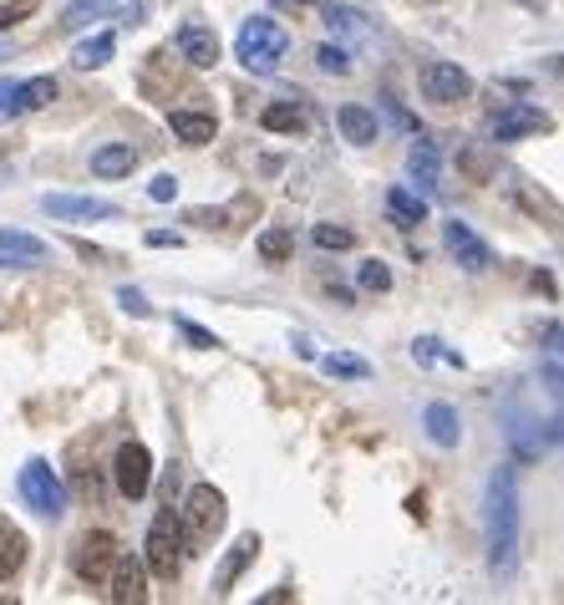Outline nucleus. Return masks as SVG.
<instances>
[{
    "mask_svg": "<svg viewBox=\"0 0 564 605\" xmlns=\"http://www.w3.org/2000/svg\"><path fill=\"white\" fill-rule=\"evenodd\" d=\"M315 67L326 76H351V51H346L341 41H326L321 51H315Z\"/></svg>",
    "mask_w": 564,
    "mask_h": 605,
    "instance_id": "obj_31",
    "label": "nucleus"
},
{
    "mask_svg": "<svg viewBox=\"0 0 564 605\" xmlns=\"http://www.w3.org/2000/svg\"><path fill=\"white\" fill-rule=\"evenodd\" d=\"M5 51H11V46H5V41H0V57H5Z\"/></svg>",
    "mask_w": 564,
    "mask_h": 605,
    "instance_id": "obj_43",
    "label": "nucleus"
},
{
    "mask_svg": "<svg viewBox=\"0 0 564 605\" xmlns=\"http://www.w3.org/2000/svg\"><path fill=\"white\" fill-rule=\"evenodd\" d=\"M0 254H5V260L31 265V260H46V245L36 235H21V229H0Z\"/></svg>",
    "mask_w": 564,
    "mask_h": 605,
    "instance_id": "obj_27",
    "label": "nucleus"
},
{
    "mask_svg": "<svg viewBox=\"0 0 564 605\" xmlns=\"http://www.w3.org/2000/svg\"><path fill=\"white\" fill-rule=\"evenodd\" d=\"M422 428H428V438L437 448H458L463 443V417H458V407H447V402H428Z\"/></svg>",
    "mask_w": 564,
    "mask_h": 605,
    "instance_id": "obj_18",
    "label": "nucleus"
},
{
    "mask_svg": "<svg viewBox=\"0 0 564 605\" xmlns=\"http://www.w3.org/2000/svg\"><path fill=\"white\" fill-rule=\"evenodd\" d=\"M321 371H326V377H346V382H367V377H372V367H367L361 356H346V352L321 356Z\"/></svg>",
    "mask_w": 564,
    "mask_h": 605,
    "instance_id": "obj_29",
    "label": "nucleus"
},
{
    "mask_svg": "<svg viewBox=\"0 0 564 605\" xmlns=\"http://www.w3.org/2000/svg\"><path fill=\"white\" fill-rule=\"evenodd\" d=\"M285 51H290V31H285L275 15H250V21L239 26V36H235L239 67H244V72H254V76L280 72Z\"/></svg>",
    "mask_w": 564,
    "mask_h": 605,
    "instance_id": "obj_2",
    "label": "nucleus"
},
{
    "mask_svg": "<svg viewBox=\"0 0 564 605\" xmlns=\"http://www.w3.org/2000/svg\"><path fill=\"white\" fill-rule=\"evenodd\" d=\"M112 11H122L128 21H133L137 5L133 0H72V5L61 11V31H82V26H92V21H103V15H112Z\"/></svg>",
    "mask_w": 564,
    "mask_h": 605,
    "instance_id": "obj_17",
    "label": "nucleus"
},
{
    "mask_svg": "<svg viewBox=\"0 0 564 605\" xmlns=\"http://www.w3.org/2000/svg\"><path fill=\"white\" fill-rule=\"evenodd\" d=\"M326 26H331V36H341V41H372L376 36L372 15L357 11V5H326Z\"/></svg>",
    "mask_w": 564,
    "mask_h": 605,
    "instance_id": "obj_19",
    "label": "nucleus"
},
{
    "mask_svg": "<svg viewBox=\"0 0 564 605\" xmlns=\"http://www.w3.org/2000/svg\"><path fill=\"white\" fill-rule=\"evenodd\" d=\"M386 214H392V224H397V229H417V224L428 220V199L397 183V189L386 193Z\"/></svg>",
    "mask_w": 564,
    "mask_h": 605,
    "instance_id": "obj_23",
    "label": "nucleus"
},
{
    "mask_svg": "<svg viewBox=\"0 0 564 605\" xmlns=\"http://www.w3.org/2000/svg\"><path fill=\"white\" fill-rule=\"evenodd\" d=\"M290 250H296V235H290V229H265V235H260V254H265V265H285Z\"/></svg>",
    "mask_w": 564,
    "mask_h": 605,
    "instance_id": "obj_30",
    "label": "nucleus"
},
{
    "mask_svg": "<svg viewBox=\"0 0 564 605\" xmlns=\"http://www.w3.org/2000/svg\"><path fill=\"white\" fill-rule=\"evenodd\" d=\"M118 300H122V310H128V316H148V300L137 296V290H118Z\"/></svg>",
    "mask_w": 564,
    "mask_h": 605,
    "instance_id": "obj_39",
    "label": "nucleus"
},
{
    "mask_svg": "<svg viewBox=\"0 0 564 605\" xmlns=\"http://www.w3.org/2000/svg\"><path fill=\"white\" fill-rule=\"evenodd\" d=\"M168 128H173V138L189 143V149H204V143H214V133H219V122L208 118V112H189V107L168 112Z\"/></svg>",
    "mask_w": 564,
    "mask_h": 605,
    "instance_id": "obj_20",
    "label": "nucleus"
},
{
    "mask_svg": "<svg viewBox=\"0 0 564 605\" xmlns=\"http://www.w3.org/2000/svg\"><path fill=\"white\" fill-rule=\"evenodd\" d=\"M57 103V76H31V82H0V122L26 118V112H41V107Z\"/></svg>",
    "mask_w": 564,
    "mask_h": 605,
    "instance_id": "obj_8",
    "label": "nucleus"
},
{
    "mask_svg": "<svg viewBox=\"0 0 564 605\" xmlns=\"http://www.w3.org/2000/svg\"><path fill=\"white\" fill-rule=\"evenodd\" d=\"M417 87H422L428 103L453 107V103H468V97H473V76L463 72L458 61H428V67L417 72Z\"/></svg>",
    "mask_w": 564,
    "mask_h": 605,
    "instance_id": "obj_7",
    "label": "nucleus"
},
{
    "mask_svg": "<svg viewBox=\"0 0 564 605\" xmlns=\"http://www.w3.org/2000/svg\"><path fill=\"white\" fill-rule=\"evenodd\" d=\"M519 530H524V503H519V473L493 468L489 478V570L499 580L514 576L519 565Z\"/></svg>",
    "mask_w": 564,
    "mask_h": 605,
    "instance_id": "obj_1",
    "label": "nucleus"
},
{
    "mask_svg": "<svg viewBox=\"0 0 564 605\" xmlns=\"http://www.w3.org/2000/svg\"><path fill=\"white\" fill-rule=\"evenodd\" d=\"M118 534H107V530H92L82 534V545H76L72 555V570L82 585H107V576H112V565H118Z\"/></svg>",
    "mask_w": 564,
    "mask_h": 605,
    "instance_id": "obj_6",
    "label": "nucleus"
},
{
    "mask_svg": "<svg viewBox=\"0 0 564 605\" xmlns=\"http://www.w3.org/2000/svg\"><path fill=\"white\" fill-rule=\"evenodd\" d=\"M112 478H118L122 499H143L153 488V453L143 443H122L118 458H112Z\"/></svg>",
    "mask_w": 564,
    "mask_h": 605,
    "instance_id": "obj_10",
    "label": "nucleus"
},
{
    "mask_svg": "<svg viewBox=\"0 0 564 605\" xmlns=\"http://www.w3.org/2000/svg\"><path fill=\"white\" fill-rule=\"evenodd\" d=\"M148 245H153V250H168V245L179 250L183 239H179V235H168V229H153V235H148Z\"/></svg>",
    "mask_w": 564,
    "mask_h": 605,
    "instance_id": "obj_40",
    "label": "nucleus"
},
{
    "mask_svg": "<svg viewBox=\"0 0 564 605\" xmlns=\"http://www.w3.org/2000/svg\"><path fill=\"white\" fill-rule=\"evenodd\" d=\"M173 46H179V57L189 61V67H199V72L219 67V36H214L204 21H183L179 36H173Z\"/></svg>",
    "mask_w": 564,
    "mask_h": 605,
    "instance_id": "obj_13",
    "label": "nucleus"
},
{
    "mask_svg": "<svg viewBox=\"0 0 564 605\" xmlns=\"http://www.w3.org/2000/svg\"><path fill=\"white\" fill-rule=\"evenodd\" d=\"M519 204L529 209V214H544V220H554V229H564V209L554 204L550 193H529V189H519Z\"/></svg>",
    "mask_w": 564,
    "mask_h": 605,
    "instance_id": "obj_33",
    "label": "nucleus"
},
{
    "mask_svg": "<svg viewBox=\"0 0 564 605\" xmlns=\"http://www.w3.org/2000/svg\"><path fill=\"white\" fill-rule=\"evenodd\" d=\"M412 361H417V367H432V361H447V367H468V361H463V352H447V346H443V341H437V336H417L412 341Z\"/></svg>",
    "mask_w": 564,
    "mask_h": 605,
    "instance_id": "obj_28",
    "label": "nucleus"
},
{
    "mask_svg": "<svg viewBox=\"0 0 564 605\" xmlns=\"http://www.w3.org/2000/svg\"><path fill=\"white\" fill-rule=\"evenodd\" d=\"M137 168V149L133 143H103L92 153V174L97 178H128Z\"/></svg>",
    "mask_w": 564,
    "mask_h": 605,
    "instance_id": "obj_22",
    "label": "nucleus"
},
{
    "mask_svg": "<svg viewBox=\"0 0 564 605\" xmlns=\"http://www.w3.org/2000/svg\"><path fill=\"white\" fill-rule=\"evenodd\" d=\"M15 484H21V499H26L41 519H61V514H67V484L57 478V468H51L46 458H31Z\"/></svg>",
    "mask_w": 564,
    "mask_h": 605,
    "instance_id": "obj_5",
    "label": "nucleus"
},
{
    "mask_svg": "<svg viewBox=\"0 0 564 605\" xmlns=\"http://www.w3.org/2000/svg\"><path fill=\"white\" fill-rule=\"evenodd\" d=\"M336 128H341L346 143H357V149H367V143H376V112L361 103H346L341 112H336Z\"/></svg>",
    "mask_w": 564,
    "mask_h": 605,
    "instance_id": "obj_21",
    "label": "nucleus"
},
{
    "mask_svg": "<svg viewBox=\"0 0 564 605\" xmlns=\"http://www.w3.org/2000/svg\"><path fill=\"white\" fill-rule=\"evenodd\" d=\"M407 174L422 189V199H432V193L443 189V153H437L432 138H417L412 149H407Z\"/></svg>",
    "mask_w": 564,
    "mask_h": 605,
    "instance_id": "obj_14",
    "label": "nucleus"
},
{
    "mask_svg": "<svg viewBox=\"0 0 564 605\" xmlns=\"http://www.w3.org/2000/svg\"><path fill=\"white\" fill-rule=\"evenodd\" d=\"M36 11V0H11V5H0V31H11L21 15Z\"/></svg>",
    "mask_w": 564,
    "mask_h": 605,
    "instance_id": "obj_37",
    "label": "nucleus"
},
{
    "mask_svg": "<svg viewBox=\"0 0 564 605\" xmlns=\"http://www.w3.org/2000/svg\"><path fill=\"white\" fill-rule=\"evenodd\" d=\"M443 245H447V254H453V260L468 270V275H483V270L493 265V250H489V245H483V239H478L463 220H447V224H443Z\"/></svg>",
    "mask_w": 564,
    "mask_h": 605,
    "instance_id": "obj_11",
    "label": "nucleus"
},
{
    "mask_svg": "<svg viewBox=\"0 0 564 605\" xmlns=\"http://www.w3.org/2000/svg\"><path fill=\"white\" fill-rule=\"evenodd\" d=\"M26 534L15 530L11 519L0 514V580H15L21 576V565H26Z\"/></svg>",
    "mask_w": 564,
    "mask_h": 605,
    "instance_id": "obj_24",
    "label": "nucleus"
},
{
    "mask_svg": "<svg viewBox=\"0 0 564 605\" xmlns=\"http://www.w3.org/2000/svg\"><path fill=\"white\" fill-rule=\"evenodd\" d=\"M112 51H118V36L112 31H103V36H92V41H82L72 51V67H82V72H97V67H107L112 61Z\"/></svg>",
    "mask_w": 564,
    "mask_h": 605,
    "instance_id": "obj_26",
    "label": "nucleus"
},
{
    "mask_svg": "<svg viewBox=\"0 0 564 605\" xmlns=\"http://www.w3.org/2000/svg\"><path fill=\"white\" fill-rule=\"evenodd\" d=\"M183 555H189V545H183L179 514H173V509L153 514L148 539H143V570H153L158 580H173L183 570Z\"/></svg>",
    "mask_w": 564,
    "mask_h": 605,
    "instance_id": "obj_3",
    "label": "nucleus"
},
{
    "mask_svg": "<svg viewBox=\"0 0 564 605\" xmlns=\"http://www.w3.org/2000/svg\"><path fill=\"white\" fill-rule=\"evenodd\" d=\"M357 281L367 285V290H392V270H386L382 260H367V265L357 270Z\"/></svg>",
    "mask_w": 564,
    "mask_h": 605,
    "instance_id": "obj_35",
    "label": "nucleus"
},
{
    "mask_svg": "<svg viewBox=\"0 0 564 605\" xmlns=\"http://www.w3.org/2000/svg\"><path fill=\"white\" fill-rule=\"evenodd\" d=\"M107 595H112L118 605H143L148 601V576H143V565H137L133 555H118L112 576H107Z\"/></svg>",
    "mask_w": 564,
    "mask_h": 605,
    "instance_id": "obj_15",
    "label": "nucleus"
},
{
    "mask_svg": "<svg viewBox=\"0 0 564 605\" xmlns=\"http://www.w3.org/2000/svg\"><path fill=\"white\" fill-rule=\"evenodd\" d=\"M148 199H158V204H173V199H179V178H173V174H158L148 183Z\"/></svg>",
    "mask_w": 564,
    "mask_h": 605,
    "instance_id": "obj_36",
    "label": "nucleus"
},
{
    "mask_svg": "<svg viewBox=\"0 0 564 605\" xmlns=\"http://www.w3.org/2000/svg\"><path fill=\"white\" fill-rule=\"evenodd\" d=\"M179 331H183V341H189V346H199V352H219L224 341L214 336V331H204V325H193L189 316H179Z\"/></svg>",
    "mask_w": 564,
    "mask_h": 605,
    "instance_id": "obj_34",
    "label": "nucleus"
},
{
    "mask_svg": "<svg viewBox=\"0 0 564 605\" xmlns=\"http://www.w3.org/2000/svg\"><path fill=\"white\" fill-rule=\"evenodd\" d=\"M224 514H229V503H224V494L214 484H193L189 488V499H183V514H179V524H183V545H208L214 534L224 530Z\"/></svg>",
    "mask_w": 564,
    "mask_h": 605,
    "instance_id": "obj_4",
    "label": "nucleus"
},
{
    "mask_svg": "<svg viewBox=\"0 0 564 605\" xmlns=\"http://www.w3.org/2000/svg\"><path fill=\"white\" fill-rule=\"evenodd\" d=\"M41 209L51 220H118L112 199H87V193H46Z\"/></svg>",
    "mask_w": 564,
    "mask_h": 605,
    "instance_id": "obj_12",
    "label": "nucleus"
},
{
    "mask_svg": "<svg viewBox=\"0 0 564 605\" xmlns=\"http://www.w3.org/2000/svg\"><path fill=\"white\" fill-rule=\"evenodd\" d=\"M463 168L473 174V183H489V163H483V153H463Z\"/></svg>",
    "mask_w": 564,
    "mask_h": 605,
    "instance_id": "obj_38",
    "label": "nucleus"
},
{
    "mask_svg": "<svg viewBox=\"0 0 564 605\" xmlns=\"http://www.w3.org/2000/svg\"><path fill=\"white\" fill-rule=\"evenodd\" d=\"M407 514H412V519H428V503H422V494H412V499H407Z\"/></svg>",
    "mask_w": 564,
    "mask_h": 605,
    "instance_id": "obj_41",
    "label": "nucleus"
},
{
    "mask_svg": "<svg viewBox=\"0 0 564 605\" xmlns=\"http://www.w3.org/2000/svg\"><path fill=\"white\" fill-rule=\"evenodd\" d=\"M254 555H260V534H239L235 539V549L224 555V565H219V576H214V595H229L235 591V580L244 576L254 565Z\"/></svg>",
    "mask_w": 564,
    "mask_h": 605,
    "instance_id": "obj_16",
    "label": "nucleus"
},
{
    "mask_svg": "<svg viewBox=\"0 0 564 605\" xmlns=\"http://www.w3.org/2000/svg\"><path fill=\"white\" fill-rule=\"evenodd\" d=\"M514 5H524V11H535V15L550 11V0H514Z\"/></svg>",
    "mask_w": 564,
    "mask_h": 605,
    "instance_id": "obj_42",
    "label": "nucleus"
},
{
    "mask_svg": "<svg viewBox=\"0 0 564 605\" xmlns=\"http://www.w3.org/2000/svg\"><path fill=\"white\" fill-rule=\"evenodd\" d=\"M311 239L321 245V250H351V245H357V235H351V229H341V224H315Z\"/></svg>",
    "mask_w": 564,
    "mask_h": 605,
    "instance_id": "obj_32",
    "label": "nucleus"
},
{
    "mask_svg": "<svg viewBox=\"0 0 564 605\" xmlns=\"http://www.w3.org/2000/svg\"><path fill=\"white\" fill-rule=\"evenodd\" d=\"M550 128H554L550 112H539L535 103H508V107H499V112H493L489 138H493V143H519V138L550 133Z\"/></svg>",
    "mask_w": 564,
    "mask_h": 605,
    "instance_id": "obj_9",
    "label": "nucleus"
},
{
    "mask_svg": "<svg viewBox=\"0 0 564 605\" xmlns=\"http://www.w3.org/2000/svg\"><path fill=\"white\" fill-rule=\"evenodd\" d=\"M260 128H265V133H300V128H305V107H300L296 97L269 103L265 112H260Z\"/></svg>",
    "mask_w": 564,
    "mask_h": 605,
    "instance_id": "obj_25",
    "label": "nucleus"
}]
</instances>
